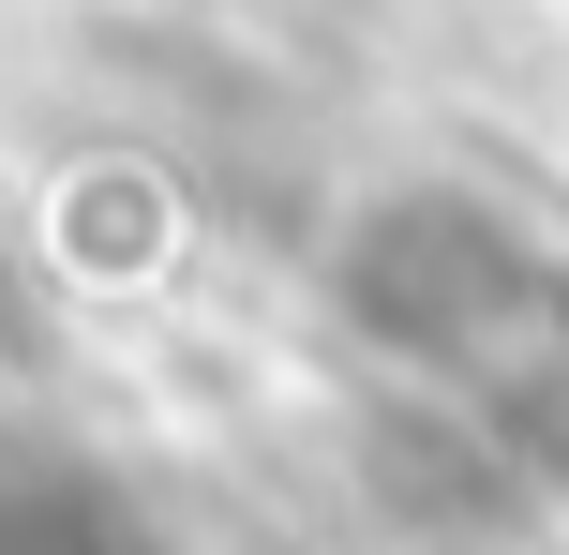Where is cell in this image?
Returning a JSON list of instances; mask_svg holds the SVG:
<instances>
[{"mask_svg": "<svg viewBox=\"0 0 569 555\" xmlns=\"http://www.w3.org/2000/svg\"><path fill=\"white\" fill-rule=\"evenodd\" d=\"M0 555H150V526L76 466H16L0 480Z\"/></svg>", "mask_w": 569, "mask_h": 555, "instance_id": "1", "label": "cell"}]
</instances>
